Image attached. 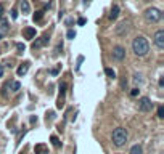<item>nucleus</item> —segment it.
Masks as SVG:
<instances>
[{
  "instance_id": "obj_1",
  "label": "nucleus",
  "mask_w": 164,
  "mask_h": 154,
  "mask_svg": "<svg viewBox=\"0 0 164 154\" xmlns=\"http://www.w3.org/2000/svg\"><path fill=\"white\" fill-rule=\"evenodd\" d=\"M132 52L137 55V56H146L148 52H150V44L148 40L143 36H137L132 42Z\"/></svg>"
},
{
  "instance_id": "obj_2",
  "label": "nucleus",
  "mask_w": 164,
  "mask_h": 154,
  "mask_svg": "<svg viewBox=\"0 0 164 154\" xmlns=\"http://www.w3.org/2000/svg\"><path fill=\"white\" fill-rule=\"evenodd\" d=\"M113 143H114V146H118V148H121V146H124L127 143V138H129V133H127V130L124 127H118L113 130Z\"/></svg>"
},
{
  "instance_id": "obj_3",
  "label": "nucleus",
  "mask_w": 164,
  "mask_h": 154,
  "mask_svg": "<svg viewBox=\"0 0 164 154\" xmlns=\"http://www.w3.org/2000/svg\"><path fill=\"white\" fill-rule=\"evenodd\" d=\"M143 15H145L146 23H158V21L162 18V13L158 8H146Z\"/></svg>"
},
{
  "instance_id": "obj_4",
  "label": "nucleus",
  "mask_w": 164,
  "mask_h": 154,
  "mask_svg": "<svg viewBox=\"0 0 164 154\" xmlns=\"http://www.w3.org/2000/svg\"><path fill=\"white\" fill-rule=\"evenodd\" d=\"M138 109L142 111V113H148V111L153 109V101L150 100L148 96H142L138 100Z\"/></svg>"
},
{
  "instance_id": "obj_5",
  "label": "nucleus",
  "mask_w": 164,
  "mask_h": 154,
  "mask_svg": "<svg viewBox=\"0 0 164 154\" xmlns=\"http://www.w3.org/2000/svg\"><path fill=\"white\" fill-rule=\"evenodd\" d=\"M111 56H113V60H114V61H122L126 58V48L121 47V45H116L114 48H113Z\"/></svg>"
},
{
  "instance_id": "obj_6",
  "label": "nucleus",
  "mask_w": 164,
  "mask_h": 154,
  "mask_svg": "<svg viewBox=\"0 0 164 154\" xmlns=\"http://www.w3.org/2000/svg\"><path fill=\"white\" fill-rule=\"evenodd\" d=\"M65 95H66V82H61L60 83V96H58V101H56V108L58 109L65 106Z\"/></svg>"
},
{
  "instance_id": "obj_7",
  "label": "nucleus",
  "mask_w": 164,
  "mask_h": 154,
  "mask_svg": "<svg viewBox=\"0 0 164 154\" xmlns=\"http://www.w3.org/2000/svg\"><path fill=\"white\" fill-rule=\"evenodd\" d=\"M154 45L159 48V50H162L164 48V31L162 29H159V31H156L154 32Z\"/></svg>"
},
{
  "instance_id": "obj_8",
  "label": "nucleus",
  "mask_w": 164,
  "mask_h": 154,
  "mask_svg": "<svg viewBox=\"0 0 164 154\" xmlns=\"http://www.w3.org/2000/svg\"><path fill=\"white\" fill-rule=\"evenodd\" d=\"M48 36H42V37H39V39H35L34 42H32V50H37V48H42V47H45L47 44H48Z\"/></svg>"
},
{
  "instance_id": "obj_9",
  "label": "nucleus",
  "mask_w": 164,
  "mask_h": 154,
  "mask_svg": "<svg viewBox=\"0 0 164 154\" xmlns=\"http://www.w3.org/2000/svg\"><path fill=\"white\" fill-rule=\"evenodd\" d=\"M127 32H129V23H127V21H122L119 26H116V34L118 36H126Z\"/></svg>"
},
{
  "instance_id": "obj_10",
  "label": "nucleus",
  "mask_w": 164,
  "mask_h": 154,
  "mask_svg": "<svg viewBox=\"0 0 164 154\" xmlns=\"http://www.w3.org/2000/svg\"><path fill=\"white\" fill-rule=\"evenodd\" d=\"M23 36H24V39H27V40L34 39V37H35V29H34V27H26V29L23 31Z\"/></svg>"
},
{
  "instance_id": "obj_11",
  "label": "nucleus",
  "mask_w": 164,
  "mask_h": 154,
  "mask_svg": "<svg viewBox=\"0 0 164 154\" xmlns=\"http://www.w3.org/2000/svg\"><path fill=\"white\" fill-rule=\"evenodd\" d=\"M27 71H29V63H27V61H26V63H23V64H21V66L18 67V71H16V74H18L19 77H23V75H24V74H26Z\"/></svg>"
},
{
  "instance_id": "obj_12",
  "label": "nucleus",
  "mask_w": 164,
  "mask_h": 154,
  "mask_svg": "<svg viewBox=\"0 0 164 154\" xmlns=\"http://www.w3.org/2000/svg\"><path fill=\"white\" fill-rule=\"evenodd\" d=\"M119 16V6L118 5H113L111 6V11H110V15H108V18L113 21V19H116Z\"/></svg>"
},
{
  "instance_id": "obj_13",
  "label": "nucleus",
  "mask_w": 164,
  "mask_h": 154,
  "mask_svg": "<svg viewBox=\"0 0 164 154\" xmlns=\"http://www.w3.org/2000/svg\"><path fill=\"white\" fill-rule=\"evenodd\" d=\"M21 11H23V15L31 13V5H29L27 0H21Z\"/></svg>"
},
{
  "instance_id": "obj_14",
  "label": "nucleus",
  "mask_w": 164,
  "mask_h": 154,
  "mask_svg": "<svg viewBox=\"0 0 164 154\" xmlns=\"http://www.w3.org/2000/svg\"><path fill=\"white\" fill-rule=\"evenodd\" d=\"M130 154H143V148L140 144H134L130 148Z\"/></svg>"
},
{
  "instance_id": "obj_15",
  "label": "nucleus",
  "mask_w": 164,
  "mask_h": 154,
  "mask_svg": "<svg viewBox=\"0 0 164 154\" xmlns=\"http://www.w3.org/2000/svg\"><path fill=\"white\" fill-rule=\"evenodd\" d=\"M44 11H45V10H39V11H35V13H34V16H32L34 23H39V21L42 19V16H44Z\"/></svg>"
},
{
  "instance_id": "obj_16",
  "label": "nucleus",
  "mask_w": 164,
  "mask_h": 154,
  "mask_svg": "<svg viewBox=\"0 0 164 154\" xmlns=\"http://www.w3.org/2000/svg\"><path fill=\"white\" fill-rule=\"evenodd\" d=\"M50 141H52V144L55 146V148H60V146H61V141L58 140V137H56V135H52V137H50Z\"/></svg>"
},
{
  "instance_id": "obj_17",
  "label": "nucleus",
  "mask_w": 164,
  "mask_h": 154,
  "mask_svg": "<svg viewBox=\"0 0 164 154\" xmlns=\"http://www.w3.org/2000/svg\"><path fill=\"white\" fill-rule=\"evenodd\" d=\"M105 74L110 77V79H116V71L114 69H111V67H106L105 69Z\"/></svg>"
},
{
  "instance_id": "obj_18",
  "label": "nucleus",
  "mask_w": 164,
  "mask_h": 154,
  "mask_svg": "<svg viewBox=\"0 0 164 154\" xmlns=\"http://www.w3.org/2000/svg\"><path fill=\"white\" fill-rule=\"evenodd\" d=\"M8 85L11 87V92H18V90L21 88V83L19 82H11V83H8Z\"/></svg>"
},
{
  "instance_id": "obj_19",
  "label": "nucleus",
  "mask_w": 164,
  "mask_h": 154,
  "mask_svg": "<svg viewBox=\"0 0 164 154\" xmlns=\"http://www.w3.org/2000/svg\"><path fill=\"white\" fill-rule=\"evenodd\" d=\"M2 31H8V21H6L5 18H2Z\"/></svg>"
},
{
  "instance_id": "obj_20",
  "label": "nucleus",
  "mask_w": 164,
  "mask_h": 154,
  "mask_svg": "<svg viewBox=\"0 0 164 154\" xmlns=\"http://www.w3.org/2000/svg\"><path fill=\"white\" fill-rule=\"evenodd\" d=\"M66 37H68V39H71V40H73V39L76 37V31H73V29H69V31H68V34H66Z\"/></svg>"
},
{
  "instance_id": "obj_21",
  "label": "nucleus",
  "mask_w": 164,
  "mask_h": 154,
  "mask_svg": "<svg viewBox=\"0 0 164 154\" xmlns=\"http://www.w3.org/2000/svg\"><path fill=\"white\" fill-rule=\"evenodd\" d=\"M134 82H135V83H142V82H143V79H142L140 74H135V75H134Z\"/></svg>"
},
{
  "instance_id": "obj_22",
  "label": "nucleus",
  "mask_w": 164,
  "mask_h": 154,
  "mask_svg": "<svg viewBox=\"0 0 164 154\" xmlns=\"http://www.w3.org/2000/svg\"><path fill=\"white\" fill-rule=\"evenodd\" d=\"M158 117H159V119L164 117V106H159V108H158Z\"/></svg>"
},
{
  "instance_id": "obj_23",
  "label": "nucleus",
  "mask_w": 164,
  "mask_h": 154,
  "mask_svg": "<svg viewBox=\"0 0 164 154\" xmlns=\"http://www.w3.org/2000/svg\"><path fill=\"white\" fill-rule=\"evenodd\" d=\"M138 93H140V90H138L137 87H135V88H132V90H130V96H134V98H135V96H137Z\"/></svg>"
},
{
  "instance_id": "obj_24",
  "label": "nucleus",
  "mask_w": 164,
  "mask_h": 154,
  "mask_svg": "<svg viewBox=\"0 0 164 154\" xmlns=\"http://www.w3.org/2000/svg\"><path fill=\"white\" fill-rule=\"evenodd\" d=\"M16 48H18V53H23V52L26 50V47H24L23 44H16Z\"/></svg>"
},
{
  "instance_id": "obj_25",
  "label": "nucleus",
  "mask_w": 164,
  "mask_h": 154,
  "mask_svg": "<svg viewBox=\"0 0 164 154\" xmlns=\"http://www.w3.org/2000/svg\"><path fill=\"white\" fill-rule=\"evenodd\" d=\"M58 71H60V67H53V69H50V74H52V75H58Z\"/></svg>"
},
{
  "instance_id": "obj_26",
  "label": "nucleus",
  "mask_w": 164,
  "mask_h": 154,
  "mask_svg": "<svg viewBox=\"0 0 164 154\" xmlns=\"http://www.w3.org/2000/svg\"><path fill=\"white\" fill-rule=\"evenodd\" d=\"M85 23H87V19H85V18H79V19H77V24H79V26H84Z\"/></svg>"
},
{
  "instance_id": "obj_27",
  "label": "nucleus",
  "mask_w": 164,
  "mask_h": 154,
  "mask_svg": "<svg viewBox=\"0 0 164 154\" xmlns=\"http://www.w3.org/2000/svg\"><path fill=\"white\" fill-rule=\"evenodd\" d=\"M84 61V56H79V58H77V71H79V69H81V63Z\"/></svg>"
},
{
  "instance_id": "obj_28",
  "label": "nucleus",
  "mask_w": 164,
  "mask_h": 154,
  "mask_svg": "<svg viewBox=\"0 0 164 154\" xmlns=\"http://www.w3.org/2000/svg\"><path fill=\"white\" fill-rule=\"evenodd\" d=\"M11 18H13V19L18 18V11H16V10H11Z\"/></svg>"
},
{
  "instance_id": "obj_29",
  "label": "nucleus",
  "mask_w": 164,
  "mask_h": 154,
  "mask_svg": "<svg viewBox=\"0 0 164 154\" xmlns=\"http://www.w3.org/2000/svg\"><path fill=\"white\" fill-rule=\"evenodd\" d=\"M2 18H3V5L0 3V19H2Z\"/></svg>"
},
{
  "instance_id": "obj_30",
  "label": "nucleus",
  "mask_w": 164,
  "mask_h": 154,
  "mask_svg": "<svg viewBox=\"0 0 164 154\" xmlns=\"http://www.w3.org/2000/svg\"><path fill=\"white\" fill-rule=\"evenodd\" d=\"M2 75H3V66L0 64V77H2Z\"/></svg>"
},
{
  "instance_id": "obj_31",
  "label": "nucleus",
  "mask_w": 164,
  "mask_h": 154,
  "mask_svg": "<svg viewBox=\"0 0 164 154\" xmlns=\"http://www.w3.org/2000/svg\"><path fill=\"white\" fill-rule=\"evenodd\" d=\"M90 3V0H84V5H89Z\"/></svg>"
},
{
  "instance_id": "obj_32",
  "label": "nucleus",
  "mask_w": 164,
  "mask_h": 154,
  "mask_svg": "<svg viewBox=\"0 0 164 154\" xmlns=\"http://www.w3.org/2000/svg\"><path fill=\"white\" fill-rule=\"evenodd\" d=\"M2 36H3V34H2V31H0V39H2Z\"/></svg>"
},
{
  "instance_id": "obj_33",
  "label": "nucleus",
  "mask_w": 164,
  "mask_h": 154,
  "mask_svg": "<svg viewBox=\"0 0 164 154\" xmlns=\"http://www.w3.org/2000/svg\"><path fill=\"white\" fill-rule=\"evenodd\" d=\"M21 154H23V152H21Z\"/></svg>"
}]
</instances>
